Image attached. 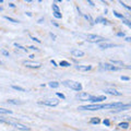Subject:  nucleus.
<instances>
[{
    "instance_id": "nucleus-1",
    "label": "nucleus",
    "mask_w": 131,
    "mask_h": 131,
    "mask_svg": "<svg viewBox=\"0 0 131 131\" xmlns=\"http://www.w3.org/2000/svg\"><path fill=\"white\" fill-rule=\"evenodd\" d=\"M62 84L65 86H67V87L71 88L73 91H77V92H81L83 88L82 84H81L80 82H77V81H72V80H66L62 82Z\"/></svg>"
},
{
    "instance_id": "nucleus-2",
    "label": "nucleus",
    "mask_w": 131,
    "mask_h": 131,
    "mask_svg": "<svg viewBox=\"0 0 131 131\" xmlns=\"http://www.w3.org/2000/svg\"><path fill=\"white\" fill-rule=\"evenodd\" d=\"M86 41L90 42V43H95V44H98V43H102V42H106V39L104 37L99 35H95V34H88L86 35Z\"/></svg>"
},
{
    "instance_id": "nucleus-3",
    "label": "nucleus",
    "mask_w": 131,
    "mask_h": 131,
    "mask_svg": "<svg viewBox=\"0 0 131 131\" xmlns=\"http://www.w3.org/2000/svg\"><path fill=\"white\" fill-rule=\"evenodd\" d=\"M99 67H101L102 70H106V71H119L121 69V68L108 64V62H102V64H99Z\"/></svg>"
},
{
    "instance_id": "nucleus-4",
    "label": "nucleus",
    "mask_w": 131,
    "mask_h": 131,
    "mask_svg": "<svg viewBox=\"0 0 131 131\" xmlns=\"http://www.w3.org/2000/svg\"><path fill=\"white\" fill-rule=\"evenodd\" d=\"M38 105H45V106L49 107H55L57 105H59V101L56 98H48V99H44V101H39L37 102Z\"/></svg>"
},
{
    "instance_id": "nucleus-5",
    "label": "nucleus",
    "mask_w": 131,
    "mask_h": 131,
    "mask_svg": "<svg viewBox=\"0 0 131 131\" xmlns=\"http://www.w3.org/2000/svg\"><path fill=\"white\" fill-rule=\"evenodd\" d=\"M23 65L27 68H31V69H38V68L42 67L41 62H34V61H31V60H24Z\"/></svg>"
},
{
    "instance_id": "nucleus-6",
    "label": "nucleus",
    "mask_w": 131,
    "mask_h": 131,
    "mask_svg": "<svg viewBox=\"0 0 131 131\" xmlns=\"http://www.w3.org/2000/svg\"><path fill=\"white\" fill-rule=\"evenodd\" d=\"M98 48L101 49H108V48H114V47H118L119 45L117 44H112V43H107V42H102V43L97 44Z\"/></svg>"
},
{
    "instance_id": "nucleus-7",
    "label": "nucleus",
    "mask_w": 131,
    "mask_h": 131,
    "mask_svg": "<svg viewBox=\"0 0 131 131\" xmlns=\"http://www.w3.org/2000/svg\"><path fill=\"white\" fill-rule=\"evenodd\" d=\"M9 125L13 126L14 128H17V129H19L21 131H30V127H27V126L25 125H22V124H19V122H12V121H9Z\"/></svg>"
},
{
    "instance_id": "nucleus-8",
    "label": "nucleus",
    "mask_w": 131,
    "mask_h": 131,
    "mask_svg": "<svg viewBox=\"0 0 131 131\" xmlns=\"http://www.w3.org/2000/svg\"><path fill=\"white\" fill-rule=\"evenodd\" d=\"M91 96L88 93H85V92H82L81 91L80 93L77 95V98L79 99V101H81V102H87V101H90V98H91Z\"/></svg>"
},
{
    "instance_id": "nucleus-9",
    "label": "nucleus",
    "mask_w": 131,
    "mask_h": 131,
    "mask_svg": "<svg viewBox=\"0 0 131 131\" xmlns=\"http://www.w3.org/2000/svg\"><path fill=\"white\" fill-rule=\"evenodd\" d=\"M103 92H105V94H109V95H114V96H121L122 95L120 92H118L117 90H115V88H111V87L104 88Z\"/></svg>"
},
{
    "instance_id": "nucleus-10",
    "label": "nucleus",
    "mask_w": 131,
    "mask_h": 131,
    "mask_svg": "<svg viewBox=\"0 0 131 131\" xmlns=\"http://www.w3.org/2000/svg\"><path fill=\"white\" fill-rule=\"evenodd\" d=\"M131 105L130 104H124L121 105L120 107H117V108H115L114 110H111L112 114H116V112H119V111H124V110H128V109H130Z\"/></svg>"
},
{
    "instance_id": "nucleus-11",
    "label": "nucleus",
    "mask_w": 131,
    "mask_h": 131,
    "mask_svg": "<svg viewBox=\"0 0 131 131\" xmlns=\"http://www.w3.org/2000/svg\"><path fill=\"white\" fill-rule=\"evenodd\" d=\"M103 101H106V96L105 95H101V96H91L90 98V102H92L93 104H96V103H99V102H103Z\"/></svg>"
},
{
    "instance_id": "nucleus-12",
    "label": "nucleus",
    "mask_w": 131,
    "mask_h": 131,
    "mask_svg": "<svg viewBox=\"0 0 131 131\" xmlns=\"http://www.w3.org/2000/svg\"><path fill=\"white\" fill-rule=\"evenodd\" d=\"M71 55L73 57H75V58H81V57H84L85 52L83 50H80V49H72Z\"/></svg>"
},
{
    "instance_id": "nucleus-13",
    "label": "nucleus",
    "mask_w": 131,
    "mask_h": 131,
    "mask_svg": "<svg viewBox=\"0 0 131 131\" xmlns=\"http://www.w3.org/2000/svg\"><path fill=\"white\" fill-rule=\"evenodd\" d=\"M104 24V25H109L110 23H109V21L108 20H106V19H104L103 17H97L96 18V20L94 21V24Z\"/></svg>"
},
{
    "instance_id": "nucleus-14",
    "label": "nucleus",
    "mask_w": 131,
    "mask_h": 131,
    "mask_svg": "<svg viewBox=\"0 0 131 131\" xmlns=\"http://www.w3.org/2000/svg\"><path fill=\"white\" fill-rule=\"evenodd\" d=\"M92 66L88 65V66H75V69L79 70V71H82V72H85V71H90L92 70Z\"/></svg>"
},
{
    "instance_id": "nucleus-15",
    "label": "nucleus",
    "mask_w": 131,
    "mask_h": 131,
    "mask_svg": "<svg viewBox=\"0 0 131 131\" xmlns=\"http://www.w3.org/2000/svg\"><path fill=\"white\" fill-rule=\"evenodd\" d=\"M109 62H110L111 65H114V66H121V68H124V62L122 61H120V60H114V59H110L109 60Z\"/></svg>"
},
{
    "instance_id": "nucleus-16",
    "label": "nucleus",
    "mask_w": 131,
    "mask_h": 131,
    "mask_svg": "<svg viewBox=\"0 0 131 131\" xmlns=\"http://www.w3.org/2000/svg\"><path fill=\"white\" fill-rule=\"evenodd\" d=\"M7 103H8V104H12V105H22L23 102L17 101V99H8Z\"/></svg>"
},
{
    "instance_id": "nucleus-17",
    "label": "nucleus",
    "mask_w": 131,
    "mask_h": 131,
    "mask_svg": "<svg viewBox=\"0 0 131 131\" xmlns=\"http://www.w3.org/2000/svg\"><path fill=\"white\" fill-rule=\"evenodd\" d=\"M48 85L50 86L51 88H57V87H59L60 83H59V82H57V81H51V82H49V83H48Z\"/></svg>"
},
{
    "instance_id": "nucleus-18",
    "label": "nucleus",
    "mask_w": 131,
    "mask_h": 131,
    "mask_svg": "<svg viewBox=\"0 0 131 131\" xmlns=\"http://www.w3.org/2000/svg\"><path fill=\"white\" fill-rule=\"evenodd\" d=\"M82 15L84 17V19H85V20H87L88 22H90V24H91V25H94V20H93V18H92L90 14H82Z\"/></svg>"
},
{
    "instance_id": "nucleus-19",
    "label": "nucleus",
    "mask_w": 131,
    "mask_h": 131,
    "mask_svg": "<svg viewBox=\"0 0 131 131\" xmlns=\"http://www.w3.org/2000/svg\"><path fill=\"white\" fill-rule=\"evenodd\" d=\"M118 127L121 128V129H128L129 128V122H120V124H118Z\"/></svg>"
},
{
    "instance_id": "nucleus-20",
    "label": "nucleus",
    "mask_w": 131,
    "mask_h": 131,
    "mask_svg": "<svg viewBox=\"0 0 131 131\" xmlns=\"http://www.w3.org/2000/svg\"><path fill=\"white\" fill-rule=\"evenodd\" d=\"M90 122H91V124H93V125H98L99 122H101V119L97 118V117H93V118H91Z\"/></svg>"
},
{
    "instance_id": "nucleus-21",
    "label": "nucleus",
    "mask_w": 131,
    "mask_h": 131,
    "mask_svg": "<svg viewBox=\"0 0 131 131\" xmlns=\"http://www.w3.org/2000/svg\"><path fill=\"white\" fill-rule=\"evenodd\" d=\"M59 66L67 68V67H70V66H71V64H70V62H68L67 60H61V61L59 62Z\"/></svg>"
},
{
    "instance_id": "nucleus-22",
    "label": "nucleus",
    "mask_w": 131,
    "mask_h": 131,
    "mask_svg": "<svg viewBox=\"0 0 131 131\" xmlns=\"http://www.w3.org/2000/svg\"><path fill=\"white\" fill-rule=\"evenodd\" d=\"M11 87L15 91H19V92H26V90L24 87H21V86H18V85H11Z\"/></svg>"
},
{
    "instance_id": "nucleus-23",
    "label": "nucleus",
    "mask_w": 131,
    "mask_h": 131,
    "mask_svg": "<svg viewBox=\"0 0 131 131\" xmlns=\"http://www.w3.org/2000/svg\"><path fill=\"white\" fill-rule=\"evenodd\" d=\"M4 19H6V20H8V21H9V22H12V23H15V24H17V23H20L19 22V21H18V20H15V19H13V18H11V17H8V15H4Z\"/></svg>"
},
{
    "instance_id": "nucleus-24",
    "label": "nucleus",
    "mask_w": 131,
    "mask_h": 131,
    "mask_svg": "<svg viewBox=\"0 0 131 131\" xmlns=\"http://www.w3.org/2000/svg\"><path fill=\"white\" fill-rule=\"evenodd\" d=\"M0 114H2V115L12 114V110H9V109H6V108H1V107H0Z\"/></svg>"
},
{
    "instance_id": "nucleus-25",
    "label": "nucleus",
    "mask_w": 131,
    "mask_h": 131,
    "mask_svg": "<svg viewBox=\"0 0 131 131\" xmlns=\"http://www.w3.org/2000/svg\"><path fill=\"white\" fill-rule=\"evenodd\" d=\"M14 45V47H17L18 49H21V50H23V51H25V52H27V48H25V47H23V46H21L20 44H18V43H14L13 44Z\"/></svg>"
},
{
    "instance_id": "nucleus-26",
    "label": "nucleus",
    "mask_w": 131,
    "mask_h": 131,
    "mask_svg": "<svg viewBox=\"0 0 131 131\" xmlns=\"http://www.w3.org/2000/svg\"><path fill=\"white\" fill-rule=\"evenodd\" d=\"M114 15L116 18H118V19H121V20H124V19H126V17L124 14H121V13H118L117 11H114Z\"/></svg>"
},
{
    "instance_id": "nucleus-27",
    "label": "nucleus",
    "mask_w": 131,
    "mask_h": 131,
    "mask_svg": "<svg viewBox=\"0 0 131 131\" xmlns=\"http://www.w3.org/2000/svg\"><path fill=\"white\" fill-rule=\"evenodd\" d=\"M118 2H119V3L121 4V6L124 7V8H126V9H127L128 11H130V10H131V7H130V6H127V4H126L125 2H122V1H121V0H118Z\"/></svg>"
},
{
    "instance_id": "nucleus-28",
    "label": "nucleus",
    "mask_w": 131,
    "mask_h": 131,
    "mask_svg": "<svg viewBox=\"0 0 131 131\" xmlns=\"http://www.w3.org/2000/svg\"><path fill=\"white\" fill-rule=\"evenodd\" d=\"M52 15H54L56 19H61L62 18V14L60 12H52Z\"/></svg>"
},
{
    "instance_id": "nucleus-29",
    "label": "nucleus",
    "mask_w": 131,
    "mask_h": 131,
    "mask_svg": "<svg viewBox=\"0 0 131 131\" xmlns=\"http://www.w3.org/2000/svg\"><path fill=\"white\" fill-rule=\"evenodd\" d=\"M51 8H52V10H54V12H60V9H59V7L57 6L56 3H52Z\"/></svg>"
},
{
    "instance_id": "nucleus-30",
    "label": "nucleus",
    "mask_w": 131,
    "mask_h": 131,
    "mask_svg": "<svg viewBox=\"0 0 131 131\" xmlns=\"http://www.w3.org/2000/svg\"><path fill=\"white\" fill-rule=\"evenodd\" d=\"M122 23H124V24H126L127 26H129V27H131V22L128 19H124V20H122Z\"/></svg>"
},
{
    "instance_id": "nucleus-31",
    "label": "nucleus",
    "mask_w": 131,
    "mask_h": 131,
    "mask_svg": "<svg viewBox=\"0 0 131 131\" xmlns=\"http://www.w3.org/2000/svg\"><path fill=\"white\" fill-rule=\"evenodd\" d=\"M56 95L58 96V97H60L61 99H66V96H65L62 93H59V92H56Z\"/></svg>"
},
{
    "instance_id": "nucleus-32",
    "label": "nucleus",
    "mask_w": 131,
    "mask_h": 131,
    "mask_svg": "<svg viewBox=\"0 0 131 131\" xmlns=\"http://www.w3.org/2000/svg\"><path fill=\"white\" fill-rule=\"evenodd\" d=\"M103 124L106 126V127H109V126H110V121H109L108 119H104L103 120Z\"/></svg>"
},
{
    "instance_id": "nucleus-33",
    "label": "nucleus",
    "mask_w": 131,
    "mask_h": 131,
    "mask_svg": "<svg viewBox=\"0 0 131 131\" xmlns=\"http://www.w3.org/2000/svg\"><path fill=\"white\" fill-rule=\"evenodd\" d=\"M120 80L121 81H130V78L126 77V75H121V77H120Z\"/></svg>"
},
{
    "instance_id": "nucleus-34",
    "label": "nucleus",
    "mask_w": 131,
    "mask_h": 131,
    "mask_svg": "<svg viewBox=\"0 0 131 131\" xmlns=\"http://www.w3.org/2000/svg\"><path fill=\"white\" fill-rule=\"evenodd\" d=\"M0 124H8V125H9V121L6 120V119H3L2 117H0Z\"/></svg>"
},
{
    "instance_id": "nucleus-35",
    "label": "nucleus",
    "mask_w": 131,
    "mask_h": 131,
    "mask_svg": "<svg viewBox=\"0 0 131 131\" xmlns=\"http://www.w3.org/2000/svg\"><path fill=\"white\" fill-rule=\"evenodd\" d=\"M30 37H31V39H32V41H34V42H37V43H39V44H41V43H42V42H41V41H39V39H38V38H36V37H34V36H32V35H30Z\"/></svg>"
},
{
    "instance_id": "nucleus-36",
    "label": "nucleus",
    "mask_w": 131,
    "mask_h": 131,
    "mask_svg": "<svg viewBox=\"0 0 131 131\" xmlns=\"http://www.w3.org/2000/svg\"><path fill=\"white\" fill-rule=\"evenodd\" d=\"M116 35L118 36V37H125V36H126V34H125L124 32H118V33L116 34Z\"/></svg>"
},
{
    "instance_id": "nucleus-37",
    "label": "nucleus",
    "mask_w": 131,
    "mask_h": 131,
    "mask_svg": "<svg viewBox=\"0 0 131 131\" xmlns=\"http://www.w3.org/2000/svg\"><path fill=\"white\" fill-rule=\"evenodd\" d=\"M1 54H2V55H4L6 57H9V56H10V55H9V51L4 50V49H2V50H1Z\"/></svg>"
},
{
    "instance_id": "nucleus-38",
    "label": "nucleus",
    "mask_w": 131,
    "mask_h": 131,
    "mask_svg": "<svg viewBox=\"0 0 131 131\" xmlns=\"http://www.w3.org/2000/svg\"><path fill=\"white\" fill-rule=\"evenodd\" d=\"M86 1H87V3H88V4H90V6H91V7H93V8H94V7H95V3H94V2H93V1H92V0H86Z\"/></svg>"
},
{
    "instance_id": "nucleus-39",
    "label": "nucleus",
    "mask_w": 131,
    "mask_h": 131,
    "mask_svg": "<svg viewBox=\"0 0 131 131\" xmlns=\"http://www.w3.org/2000/svg\"><path fill=\"white\" fill-rule=\"evenodd\" d=\"M50 64L52 65V66H54V67H58V64H57V62L56 61H55V60H50Z\"/></svg>"
},
{
    "instance_id": "nucleus-40",
    "label": "nucleus",
    "mask_w": 131,
    "mask_h": 131,
    "mask_svg": "<svg viewBox=\"0 0 131 131\" xmlns=\"http://www.w3.org/2000/svg\"><path fill=\"white\" fill-rule=\"evenodd\" d=\"M49 35H50V37L54 39V41H56V38H57V36H56V34H54V33H50L49 34Z\"/></svg>"
},
{
    "instance_id": "nucleus-41",
    "label": "nucleus",
    "mask_w": 131,
    "mask_h": 131,
    "mask_svg": "<svg viewBox=\"0 0 131 131\" xmlns=\"http://www.w3.org/2000/svg\"><path fill=\"white\" fill-rule=\"evenodd\" d=\"M30 49H32V50H35V51H38V48L37 47H35V46H30L28 47Z\"/></svg>"
},
{
    "instance_id": "nucleus-42",
    "label": "nucleus",
    "mask_w": 131,
    "mask_h": 131,
    "mask_svg": "<svg viewBox=\"0 0 131 131\" xmlns=\"http://www.w3.org/2000/svg\"><path fill=\"white\" fill-rule=\"evenodd\" d=\"M125 41H126V42H128V43H130V42H131V37H126V38H125Z\"/></svg>"
},
{
    "instance_id": "nucleus-43",
    "label": "nucleus",
    "mask_w": 131,
    "mask_h": 131,
    "mask_svg": "<svg viewBox=\"0 0 131 131\" xmlns=\"http://www.w3.org/2000/svg\"><path fill=\"white\" fill-rule=\"evenodd\" d=\"M9 7H10V8H15V4L11 2V3H9Z\"/></svg>"
},
{
    "instance_id": "nucleus-44",
    "label": "nucleus",
    "mask_w": 131,
    "mask_h": 131,
    "mask_svg": "<svg viewBox=\"0 0 131 131\" xmlns=\"http://www.w3.org/2000/svg\"><path fill=\"white\" fill-rule=\"evenodd\" d=\"M37 22H38V23H43V22H44V18H41V19H39Z\"/></svg>"
},
{
    "instance_id": "nucleus-45",
    "label": "nucleus",
    "mask_w": 131,
    "mask_h": 131,
    "mask_svg": "<svg viewBox=\"0 0 131 131\" xmlns=\"http://www.w3.org/2000/svg\"><path fill=\"white\" fill-rule=\"evenodd\" d=\"M51 23H52V24H54L55 26H57V27L59 26V24H58V23H56V22H51Z\"/></svg>"
},
{
    "instance_id": "nucleus-46",
    "label": "nucleus",
    "mask_w": 131,
    "mask_h": 131,
    "mask_svg": "<svg viewBox=\"0 0 131 131\" xmlns=\"http://www.w3.org/2000/svg\"><path fill=\"white\" fill-rule=\"evenodd\" d=\"M26 15H27V17H32V13H31V12H26Z\"/></svg>"
},
{
    "instance_id": "nucleus-47",
    "label": "nucleus",
    "mask_w": 131,
    "mask_h": 131,
    "mask_svg": "<svg viewBox=\"0 0 131 131\" xmlns=\"http://www.w3.org/2000/svg\"><path fill=\"white\" fill-rule=\"evenodd\" d=\"M34 57H35L34 55H30V58H31V59H34Z\"/></svg>"
},
{
    "instance_id": "nucleus-48",
    "label": "nucleus",
    "mask_w": 131,
    "mask_h": 131,
    "mask_svg": "<svg viewBox=\"0 0 131 131\" xmlns=\"http://www.w3.org/2000/svg\"><path fill=\"white\" fill-rule=\"evenodd\" d=\"M101 1H102V2H103V3H104V4H107V2H106V1H105V0H101Z\"/></svg>"
},
{
    "instance_id": "nucleus-49",
    "label": "nucleus",
    "mask_w": 131,
    "mask_h": 131,
    "mask_svg": "<svg viewBox=\"0 0 131 131\" xmlns=\"http://www.w3.org/2000/svg\"><path fill=\"white\" fill-rule=\"evenodd\" d=\"M25 1H26V2H32L33 0H25Z\"/></svg>"
},
{
    "instance_id": "nucleus-50",
    "label": "nucleus",
    "mask_w": 131,
    "mask_h": 131,
    "mask_svg": "<svg viewBox=\"0 0 131 131\" xmlns=\"http://www.w3.org/2000/svg\"><path fill=\"white\" fill-rule=\"evenodd\" d=\"M57 1H58V2H62V0H57Z\"/></svg>"
},
{
    "instance_id": "nucleus-51",
    "label": "nucleus",
    "mask_w": 131,
    "mask_h": 131,
    "mask_svg": "<svg viewBox=\"0 0 131 131\" xmlns=\"http://www.w3.org/2000/svg\"><path fill=\"white\" fill-rule=\"evenodd\" d=\"M2 2H3V0H0V3H2Z\"/></svg>"
},
{
    "instance_id": "nucleus-52",
    "label": "nucleus",
    "mask_w": 131,
    "mask_h": 131,
    "mask_svg": "<svg viewBox=\"0 0 131 131\" xmlns=\"http://www.w3.org/2000/svg\"><path fill=\"white\" fill-rule=\"evenodd\" d=\"M0 65H2V61H1V60H0Z\"/></svg>"
},
{
    "instance_id": "nucleus-53",
    "label": "nucleus",
    "mask_w": 131,
    "mask_h": 131,
    "mask_svg": "<svg viewBox=\"0 0 131 131\" xmlns=\"http://www.w3.org/2000/svg\"><path fill=\"white\" fill-rule=\"evenodd\" d=\"M42 1H43V0H38V2H42Z\"/></svg>"
},
{
    "instance_id": "nucleus-54",
    "label": "nucleus",
    "mask_w": 131,
    "mask_h": 131,
    "mask_svg": "<svg viewBox=\"0 0 131 131\" xmlns=\"http://www.w3.org/2000/svg\"><path fill=\"white\" fill-rule=\"evenodd\" d=\"M109 1H114V0H109Z\"/></svg>"
}]
</instances>
